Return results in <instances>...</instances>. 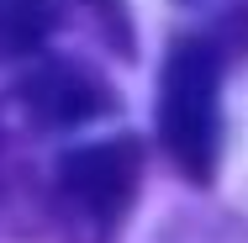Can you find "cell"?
I'll use <instances>...</instances> for the list:
<instances>
[{"mask_svg":"<svg viewBox=\"0 0 248 243\" xmlns=\"http://www.w3.org/2000/svg\"><path fill=\"white\" fill-rule=\"evenodd\" d=\"M248 53V5H232L217 27L185 32L169 43L158 74V143L169 164L190 180L211 185L222 159V74Z\"/></svg>","mask_w":248,"mask_h":243,"instance_id":"6da1fadb","label":"cell"},{"mask_svg":"<svg viewBox=\"0 0 248 243\" xmlns=\"http://www.w3.org/2000/svg\"><path fill=\"white\" fill-rule=\"evenodd\" d=\"M143 191V143L116 132L69 148L43 191L48 243H116Z\"/></svg>","mask_w":248,"mask_h":243,"instance_id":"7a4b0ae2","label":"cell"},{"mask_svg":"<svg viewBox=\"0 0 248 243\" xmlns=\"http://www.w3.org/2000/svg\"><path fill=\"white\" fill-rule=\"evenodd\" d=\"M16 100H21L27 122L43 127V132H69V127H85V122L106 116V111H116L111 85L100 74H90V69L69 64V58H53L37 74H27Z\"/></svg>","mask_w":248,"mask_h":243,"instance_id":"3957f363","label":"cell"},{"mask_svg":"<svg viewBox=\"0 0 248 243\" xmlns=\"http://www.w3.org/2000/svg\"><path fill=\"white\" fill-rule=\"evenodd\" d=\"M53 32V0H0V64L27 58Z\"/></svg>","mask_w":248,"mask_h":243,"instance_id":"277c9868","label":"cell"},{"mask_svg":"<svg viewBox=\"0 0 248 243\" xmlns=\"http://www.w3.org/2000/svg\"><path fill=\"white\" fill-rule=\"evenodd\" d=\"M0 195H5V143H0Z\"/></svg>","mask_w":248,"mask_h":243,"instance_id":"5b68a950","label":"cell"},{"mask_svg":"<svg viewBox=\"0 0 248 243\" xmlns=\"http://www.w3.org/2000/svg\"><path fill=\"white\" fill-rule=\"evenodd\" d=\"M190 5H196V0H190Z\"/></svg>","mask_w":248,"mask_h":243,"instance_id":"8992f818","label":"cell"}]
</instances>
